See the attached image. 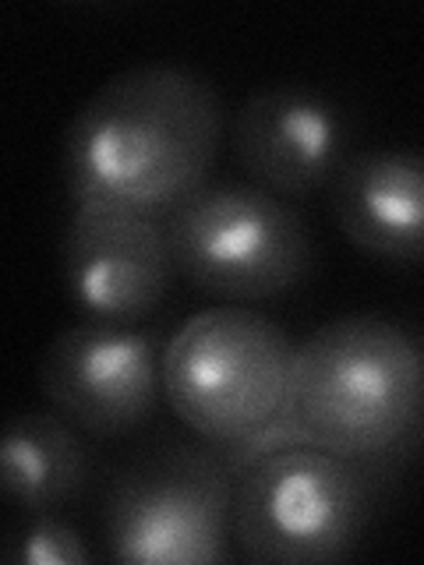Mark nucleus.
Returning a JSON list of instances; mask_svg holds the SVG:
<instances>
[{
	"instance_id": "f03ea898",
	"label": "nucleus",
	"mask_w": 424,
	"mask_h": 565,
	"mask_svg": "<svg viewBox=\"0 0 424 565\" xmlns=\"http://www.w3.org/2000/svg\"><path fill=\"white\" fill-rule=\"evenodd\" d=\"M290 417L308 441L358 463L424 428V335L382 315H343L297 343Z\"/></svg>"
},
{
	"instance_id": "1a4fd4ad",
	"label": "nucleus",
	"mask_w": 424,
	"mask_h": 565,
	"mask_svg": "<svg viewBox=\"0 0 424 565\" xmlns=\"http://www.w3.org/2000/svg\"><path fill=\"white\" fill-rule=\"evenodd\" d=\"M230 149L252 184L279 199H308L332 184L347 159V117L326 93L269 82L230 117Z\"/></svg>"
},
{
	"instance_id": "39448f33",
	"label": "nucleus",
	"mask_w": 424,
	"mask_h": 565,
	"mask_svg": "<svg viewBox=\"0 0 424 565\" xmlns=\"http://www.w3.org/2000/svg\"><path fill=\"white\" fill-rule=\"evenodd\" d=\"M234 537L230 463L212 449L163 446L124 470L103 505V541L131 565H209Z\"/></svg>"
},
{
	"instance_id": "6e6552de",
	"label": "nucleus",
	"mask_w": 424,
	"mask_h": 565,
	"mask_svg": "<svg viewBox=\"0 0 424 565\" xmlns=\"http://www.w3.org/2000/svg\"><path fill=\"white\" fill-rule=\"evenodd\" d=\"M64 287L88 322L138 326L163 305L177 262L167 220L75 209L61 241Z\"/></svg>"
},
{
	"instance_id": "9b49d317",
	"label": "nucleus",
	"mask_w": 424,
	"mask_h": 565,
	"mask_svg": "<svg viewBox=\"0 0 424 565\" xmlns=\"http://www.w3.org/2000/svg\"><path fill=\"white\" fill-rule=\"evenodd\" d=\"M88 481V449L57 411H22L4 431V494L22 512L71 502Z\"/></svg>"
},
{
	"instance_id": "0eeeda50",
	"label": "nucleus",
	"mask_w": 424,
	"mask_h": 565,
	"mask_svg": "<svg viewBox=\"0 0 424 565\" xmlns=\"http://www.w3.org/2000/svg\"><path fill=\"white\" fill-rule=\"evenodd\" d=\"M40 388L78 431L124 438L156 411L163 393V353L149 332L135 326L82 322L46 343Z\"/></svg>"
},
{
	"instance_id": "20e7f679",
	"label": "nucleus",
	"mask_w": 424,
	"mask_h": 565,
	"mask_svg": "<svg viewBox=\"0 0 424 565\" xmlns=\"http://www.w3.org/2000/svg\"><path fill=\"white\" fill-rule=\"evenodd\" d=\"M371 509L364 463L315 441H283L241 467L234 541L244 558L269 565L336 562L361 541Z\"/></svg>"
},
{
	"instance_id": "7ed1b4c3",
	"label": "nucleus",
	"mask_w": 424,
	"mask_h": 565,
	"mask_svg": "<svg viewBox=\"0 0 424 565\" xmlns=\"http://www.w3.org/2000/svg\"><path fill=\"white\" fill-rule=\"evenodd\" d=\"M297 343L252 308H205L173 329L163 396L177 420L216 446L265 431L290 414Z\"/></svg>"
},
{
	"instance_id": "f257e3e1",
	"label": "nucleus",
	"mask_w": 424,
	"mask_h": 565,
	"mask_svg": "<svg viewBox=\"0 0 424 565\" xmlns=\"http://www.w3.org/2000/svg\"><path fill=\"white\" fill-rule=\"evenodd\" d=\"M230 120L205 75L149 61L117 71L64 131V184L75 209L167 220L209 184Z\"/></svg>"
},
{
	"instance_id": "f8f14e48",
	"label": "nucleus",
	"mask_w": 424,
	"mask_h": 565,
	"mask_svg": "<svg viewBox=\"0 0 424 565\" xmlns=\"http://www.w3.org/2000/svg\"><path fill=\"white\" fill-rule=\"evenodd\" d=\"M8 558L22 565H82L88 555V544L67 520H61L53 509L29 512V520L8 544Z\"/></svg>"
},
{
	"instance_id": "9d476101",
	"label": "nucleus",
	"mask_w": 424,
	"mask_h": 565,
	"mask_svg": "<svg viewBox=\"0 0 424 565\" xmlns=\"http://www.w3.org/2000/svg\"><path fill=\"white\" fill-rule=\"evenodd\" d=\"M332 216L361 252L424 262V152L361 149L329 184Z\"/></svg>"
},
{
	"instance_id": "423d86ee",
	"label": "nucleus",
	"mask_w": 424,
	"mask_h": 565,
	"mask_svg": "<svg viewBox=\"0 0 424 565\" xmlns=\"http://www.w3.org/2000/svg\"><path fill=\"white\" fill-rule=\"evenodd\" d=\"M177 273L230 300L290 294L311 265L300 212L258 184H205L167 216Z\"/></svg>"
}]
</instances>
